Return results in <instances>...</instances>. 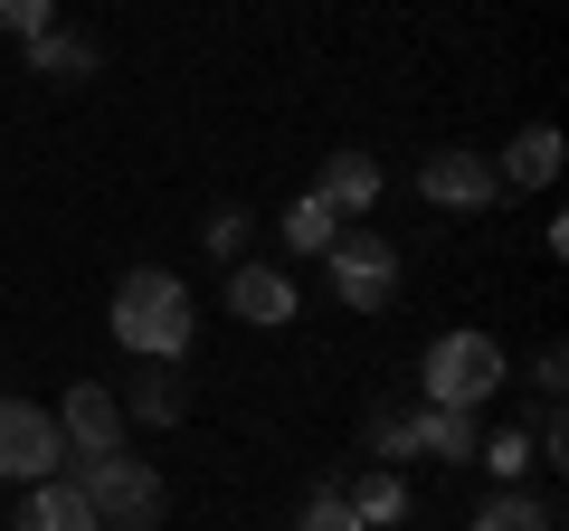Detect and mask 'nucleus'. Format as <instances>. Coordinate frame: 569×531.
<instances>
[{"label": "nucleus", "instance_id": "f257e3e1", "mask_svg": "<svg viewBox=\"0 0 569 531\" xmlns=\"http://www.w3.org/2000/svg\"><path fill=\"white\" fill-rule=\"evenodd\" d=\"M104 323H114V342L133 351V361H181L190 332H200V313H190V285L171 266H133L114 285V304H104Z\"/></svg>", "mask_w": 569, "mask_h": 531}, {"label": "nucleus", "instance_id": "f03ea898", "mask_svg": "<svg viewBox=\"0 0 569 531\" xmlns=\"http://www.w3.org/2000/svg\"><path fill=\"white\" fill-rule=\"evenodd\" d=\"M418 380H427V409H485L493 389L512 380V361H503V342L493 332H437V342L418 351Z\"/></svg>", "mask_w": 569, "mask_h": 531}, {"label": "nucleus", "instance_id": "7ed1b4c3", "mask_svg": "<svg viewBox=\"0 0 569 531\" xmlns=\"http://www.w3.org/2000/svg\"><path fill=\"white\" fill-rule=\"evenodd\" d=\"M77 493L96 503V531H162L171 484L142 455H77Z\"/></svg>", "mask_w": 569, "mask_h": 531}, {"label": "nucleus", "instance_id": "20e7f679", "mask_svg": "<svg viewBox=\"0 0 569 531\" xmlns=\"http://www.w3.org/2000/svg\"><path fill=\"white\" fill-rule=\"evenodd\" d=\"M332 266V294H342L351 313H389L399 304V247L380 238V228H342V238L323 247Z\"/></svg>", "mask_w": 569, "mask_h": 531}, {"label": "nucleus", "instance_id": "39448f33", "mask_svg": "<svg viewBox=\"0 0 569 531\" xmlns=\"http://www.w3.org/2000/svg\"><path fill=\"white\" fill-rule=\"evenodd\" d=\"M58 455H67L58 409H39V399H0V484H48Z\"/></svg>", "mask_w": 569, "mask_h": 531}, {"label": "nucleus", "instance_id": "423d86ee", "mask_svg": "<svg viewBox=\"0 0 569 531\" xmlns=\"http://www.w3.org/2000/svg\"><path fill=\"white\" fill-rule=\"evenodd\" d=\"M418 200L427 209H493L503 200V181H493V152H427L418 162Z\"/></svg>", "mask_w": 569, "mask_h": 531}, {"label": "nucleus", "instance_id": "0eeeda50", "mask_svg": "<svg viewBox=\"0 0 569 531\" xmlns=\"http://www.w3.org/2000/svg\"><path fill=\"white\" fill-rule=\"evenodd\" d=\"M58 437H67V455H123V399L104 380H77L58 399Z\"/></svg>", "mask_w": 569, "mask_h": 531}, {"label": "nucleus", "instance_id": "6e6552de", "mask_svg": "<svg viewBox=\"0 0 569 531\" xmlns=\"http://www.w3.org/2000/svg\"><path fill=\"white\" fill-rule=\"evenodd\" d=\"M295 304H305V294H295L284 266H266V257H238V266H228V313H238V323L276 332V323H295Z\"/></svg>", "mask_w": 569, "mask_h": 531}, {"label": "nucleus", "instance_id": "1a4fd4ad", "mask_svg": "<svg viewBox=\"0 0 569 531\" xmlns=\"http://www.w3.org/2000/svg\"><path fill=\"white\" fill-rule=\"evenodd\" d=\"M380 190H389V171L370 162V152H323V171H313V200L332 209V219H370V209H380Z\"/></svg>", "mask_w": 569, "mask_h": 531}, {"label": "nucleus", "instance_id": "9d476101", "mask_svg": "<svg viewBox=\"0 0 569 531\" xmlns=\"http://www.w3.org/2000/svg\"><path fill=\"white\" fill-rule=\"evenodd\" d=\"M114 399H123V428H181V418H190V380H181V361H142L133 389H114Z\"/></svg>", "mask_w": 569, "mask_h": 531}, {"label": "nucleus", "instance_id": "9b49d317", "mask_svg": "<svg viewBox=\"0 0 569 531\" xmlns=\"http://www.w3.org/2000/svg\"><path fill=\"white\" fill-rule=\"evenodd\" d=\"M493 181L503 190H550L560 181V123H522V133L493 152Z\"/></svg>", "mask_w": 569, "mask_h": 531}, {"label": "nucleus", "instance_id": "f8f14e48", "mask_svg": "<svg viewBox=\"0 0 569 531\" xmlns=\"http://www.w3.org/2000/svg\"><path fill=\"white\" fill-rule=\"evenodd\" d=\"M427 428H437V409H399V399H380V409L361 418V447L380 455V465H418V455H427Z\"/></svg>", "mask_w": 569, "mask_h": 531}, {"label": "nucleus", "instance_id": "ddd939ff", "mask_svg": "<svg viewBox=\"0 0 569 531\" xmlns=\"http://www.w3.org/2000/svg\"><path fill=\"white\" fill-rule=\"evenodd\" d=\"M20 48H29V67H39L48 86H86V77L104 67V48L86 39V29H67V20H58V29H39V39H20Z\"/></svg>", "mask_w": 569, "mask_h": 531}, {"label": "nucleus", "instance_id": "4468645a", "mask_svg": "<svg viewBox=\"0 0 569 531\" xmlns=\"http://www.w3.org/2000/svg\"><path fill=\"white\" fill-rule=\"evenodd\" d=\"M10 531H96V503L77 493V474H48V484H29V503H20Z\"/></svg>", "mask_w": 569, "mask_h": 531}, {"label": "nucleus", "instance_id": "2eb2a0df", "mask_svg": "<svg viewBox=\"0 0 569 531\" xmlns=\"http://www.w3.org/2000/svg\"><path fill=\"white\" fill-rule=\"evenodd\" d=\"M342 503H351V522H361V531H380V522H399V512H408V474L399 465H370V474H351V484H342Z\"/></svg>", "mask_w": 569, "mask_h": 531}, {"label": "nucleus", "instance_id": "dca6fc26", "mask_svg": "<svg viewBox=\"0 0 569 531\" xmlns=\"http://www.w3.org/2000/svg\"><path fill=\"white\" fill-rule=\"evenodd\" d=\"M466 531H560V512H550L541 493H522V484H493L485 503H475Z\"/></svg>", "mask_w": 569, "mask_h": 531}, {"label": "nucleus", "instance_id": "f3484780", "mask_svg": "<svg viewBox=\"0 0 569 531\" xmlns=\"http://www.w3.org/2000/svg\"><path fill=\"white\" fill-rule=\"evenodd\" d=\"M332 238H342V219H332V209L313 200V190H305L295 209H284V247H295V257H323Z\"/></svg>", "mask_w": 569, "mask_h": 531}, {"label": "nucleus", "instance_id": "a211bd4d", "mask_svg": "<svg viewBox=\"0 0 569 531\" xmlns=\"http://www.w3.org/2000/svg\"><path fill=\"white\" fill-rule=\"evenodd\" d=\"M475 447H485L475 409H437V428H427V455H437V465H475Z\"/></svg>", "mask_w": 569, "mask_h": 531}, {"label": "nucleus", "instance_id": "6ab92c4d", "mask_svg": "<svg viewBox=\"0 0 569 531\" xmlns=\"http://www.w3.org/2000/svg\"><path fill=\"white\" fill-rule=\"evenodd\" d=\"M475 465H493V484H522L541 455H531V428H493L485 447H475Z\"/></svg>", "mask_w": 569, "mask_h": 531}, {"label": "nucleus", "instance_id": "aec40b11", "mask_svg": "<svg viewBox=\"0 0 569 531\" xmlns=\"http://www.w3.org/2000/svg\"><path fill=\"white\" fill-rule=\"evenodd\" d=\"M295 531H361V522H351L342 484H313V493H305V512H295Z\"/></svg>", "mask_w": 569, "mask_h": 531}, {"label": "nucleus", "instance_id": "412c9836", "mask_svg": "<svg viewBox=\"0 0 569 531\" xmlns=\"http://www.w3.org/2000/svg\"><path fill=\"white\" fill-rule=\"evenodd\" d=\"M200 247H209V257H219V266H238V257H247V209H209Z\"/></svg>", "mask_w": 569, "mask_h": 531}, {"label": "nucleus", "instance_id": "4be33fe9", "mask_svg": "<svg viewBox=\"0 0 569 531\" xmlns=\"http://www.w3.org/2000/svg\"><path fill=\"white\" fill-rule=\"evenodd\" d=\"M0 29L10 39H39V29H58V0H0Z\"/></svg>", "mask_w": 569, "mask_h": 531}, {"label": "nucleus", "instance_id": "5701e85b", "mask_svg": "<svg viewBox=\"0 0 569 531\" xmlns=\"http://www.w3.org/2000/svg\"><path fill=\"white\" fill-rule=\"evenodd\" d=\"M560 380H569V351H560V342H550V351H541V361H531V389H541V399H560Z\"/></svg>", "mask_w": 569, "mask_h": 531}]
</instances>
